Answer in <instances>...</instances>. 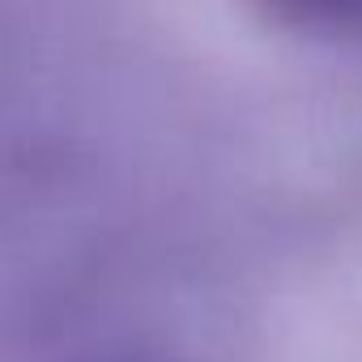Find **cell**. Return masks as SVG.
Wrapping results in <instances>:
<instances>
[{
  "mask_svg": "<svg viewBox=\"0 0 362 362\" xmlns=\"http://www.w3.org/2000/svg\"><path fill=\"white\" fill-rule=\"evenodd\" d=\"M98 362H153V358H141V354H111V358H98Z\"/></svg>",
  "mask_w": 362,
  "mask_h": 362,
  "instance_id": "cell-3",
  "label": "cell"
},
{
  "mask_svg": "<svg viewBox=\"0 0 362 362\" xmlns=\"http://www.w3.org/2000/svg\"><path fill=\"white\" fill-rule=\"evenodd\" d=\"M111 218L86 153L52 136H0V337H39L103 273Z\"/></svg>",
  "mask_w": 362,
  "mask_h": 362,
  "instance_id": "cell-1",
  "label": "cell"
},
{
  "mask_svg": "<svg viewBox=\"0 0 362 362\" xmlns=\"http://www.w3.org/2000/svg\"><path fill=\"white\" fill-rule=\"evenodd\" d=\"M256 9L281 30L362 47V0H256Z\"/></svg>",
  "mask_w": 362,
  "mask_h": 362,
  "instance_id": "cell-2",
  "label": "cell"
}]
</instances>
